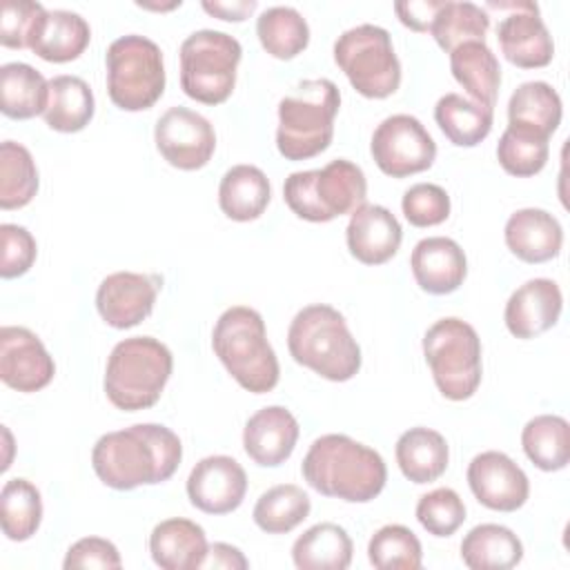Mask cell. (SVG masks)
Instances as JSON below:
<instances>
[{"label":"cell","mask_w":570,"mask_h":570,"mask_svg":"<svg viewBox=\"0 0 570 570\" xmlns=\"http://www.w3.org/2000/svg\"><path fill=\"white\" fill-rule=\"evenodd\" d=\"M401 238V223L383 205L363 203L350 214V223L345 229L347 249L363 265L387 263L399 252Z\"/></svg>","instance_id":"ffe728a7"},{"label":"cell","mask_w":570,"mask_h":570,"mask_svg":"<svg viewBox=\"0 0 570 570\" xmlns=\"http://www.w3.org/2000/svg\"><path fill=\"white\" fill-rule=\"evenodd\" d=\"M160 285L163 278L158 274L114 272L96 289V309L116 330L134 327L151 314Z\"/></svg>","instance_id":"9a60e30c"},{"label":"cell","mask_w":570,"mask_h":570,"mask_svg":"<svg viewBox=\"0 0 570 570\" xmlns=\"http://www.w3.org/2000/svg\"><path fill=\"white\" fill-rule=\"evenodd\" d=\"M89 22L69 9H47L29 40V49L47 62L76 60L89 45Z\"/></svg>","instance_id":"d4e9b609"},{"label":"cell","mask_w":570,"mask_h":570,"mask_svg":"<svg viewBox=\"0 0 570 570\" xmlns=\"http://www.w3.org/2000/svg\"><path fill=\"white\" fill-rule=\"evenodd\" d=\"M416 519L432 537H450L465 521L463 499L452 488H436L419 499Z\"/></svg>","instance_id":"7bdbcfd3"},{"label":"cell","mask_w":570,"mask_h":570,"mask_svg":"<svg viewBox=\"0 0 570 570\" xmlns=\"http://www.w3.org/2000/svg\"><path fill=\"white\" fill-rule=\"evenodd\" d=\"M521 445L539 470H563L570 461V425L559 414H539L523 425Z\"/></svg>","instance_id":"e575fe53"},{"label":"cell","mask_w":570,"mask_h":570,"mask_svg":"<svg viewBox=\"0 0 570 570\" xmlns=\"http://www.w3.org/2000/svg\"><path fill=\"white\" fill-rule=\"evenodd\" d=\"M49 80L27 62H4L0 67V109L4 116L27 120L45 114Z\"/></svg>","instance_id":"d6a6232c"},{"label":"cell","mask_w":570,"mask_h":570,"mask_svg":"<svg viewBox=\"0 0 570 570\" xmlns=\"http://www.w3.org/2000/svg\"><path fill=\"white\" fill-rule=\"evenodd\" d=\"M367 559L376 570H419L423 563V548L410 528L387 523L372 534Z\"/></svg>","instance_id":"60d3db41"},{"label":"cell","mask_w":570,"mask_h":570,"mask_svg":"<svg viewBox=\"0 0 570 570\" xmlns=\"http://www.w3.org/2000/svg\"><path fill=\"white\" fill-rule=\"evenodd\" d=\"M490 29V16L474 2L465 0H445L436 11L430 33L443 51H454L463 42H485V33Z\"/></svg>","instance_id":"8d00e7d4"},{"label":"cell","mask_w":570,"mask_h":570,"mask_svg":"<svg viewBox=\"0 0 570 570\" xmlns=\"http://www.w3.org/2000/svg\"><path fill=\"white\" fill-rule=\"evenodd\" d=\"M42 521V499L27 479H9L0 490V523L11 541L31 539Z\"/></svg>","instance_id":"f35d334b"},{"label":"cell","mask_w":570,"mask_h":570,"mask_svg":"<svg viewBox=\"0 0 570 570\" xmlns=\"http://www.w3.org/2000/svg\"><path fill=\"white\" fill-rule=\"evenodd\" d=\"M423 356L439 392L450 401L470 399L481 383V338L476 330L445 316L432 323L423 336Z\"/></svg>","instance_id":"ba28073f"},{"label":"cell","mask_w":570,"mask_h":570,"mask_svg":"<svg viewBox=\"0 0 570 570\" xmlns=\"http://www.w3.org/2000/svg\"><path fill=\"white\" fill-rule=\"evenodd\" d=\"M561 307L563 294L552 278H530L510 294L503 321L512 336L534 338L559 321Z\"/></svg>","instance_id":"d6986e66"},{"label":"cell","mask_w":570,"mask_h":570,"mask_svg":"<svg viewBox=\"0 0 570 570\" xmlns=\"http://www.w3.org/2000/svg\"><path fill=\"white\" fill-rule=\"evenodd\" d=\"M434 120L452 145L474 147L490 134L494 109L468 100L461 94H445L434 105Z\"/></svg>","instance_id":"836d02e7"},{"label":"cell","mask_w":570,"mask_h":570,"mask_svg":"<svg viewBox=\"0 0 570 570\" xmlns=\"http://www.w3.org/2000/svg\"><path fill=\"white\" fill-rule=\"evenodd\" d=\"M503 238L508 249L523 263H546L559 256L563 229L559 220L539 207H523L510 214Z\"/></svg>","instance_id":"603a6c76"},{"label":"cell","mask_w":570,"mask_h":570,"mask_svg":"<svg viewBox=\"0 0 570 570\" xmlns=\"http://www.w3.org/2000/svg\"><path fill=\"white\" fill-rule=\"evenodd\" d=\"M445 0H407V2H396L394 11L399 20L414 29V31H428L436 11L443 7Z\"/></svg>","instance_id":"c3c4849f"},{"label":"cell","mask_w":570,"mask_h":570,"mask_svg":"<svg viewBox=\"0 0 570 570\" xmlns=\"http://www.w3.org/2000/svg\"><path fill=\"white\" fill-rule=\"evenodd\" d=\"M312 501L303 488L281 483L263 492L254 505V523L267 534H287L307 519Z\"/></svg>","instance_id":"74e56055"},{"label":"cell","mask_w":570,"mask_h":570,"mask_svg":"<svg viewBox=\"0 0 570 570\" xmlns=\"http://www.w3.org/2000/svg\"><path fill=\"white\" fill-rule=\"evenodd\" d=\"M38 191V169L31 151L13 140L0 145V207L18 209Z\"/></svg>","instance_id":"ab89813d"},{"label":"cell","mask_w":570,"mask_h":570,"mask_svg":"<svg viewBox=\"0 0 570 570\" xmlns=\"http://www.w3.org/2000/svg\"><path fill=\"white\" fill-rule=\"evenodd\" d=\"M352 539L338 523H316L292 546V561L298 570H345L352 563Z\"/></svg>","instance_id":"f546056e"},{"label":"cell","mask_w":570,"mask_h":570,"mask_svg":"<svg viewBox=\"0 0 570 570\" xmlns=\"http://www.w3.org/2000/svg\"><path fill=\"white\" fill-rule=\"evenodd\" d=\"M450 71L474 102L494 109L501 87V67L485 42H463L450 51Z\"/></svg>","instance_id":"83f0119b"},{"label":"cell","mask_w":570,"mask_h":570,"mask_svg":"<svg viewBox=\"0 0 570 570\" xmlns=\"http://www.w3.org/2000/svg\"><path fill=\"white\" fill-rule=\"evenodd\" d=\"M341 91L330 78L301 80L278 102L276 147L287 160H307L325 151L334 138Z\"/></svg>","instance_id":"5b68a950"},{"label":"cell","mask_w":570,"mask_h":570,"mask_svg":"<svg viewBox=\"0 0 570 570\" xmlns=\"http://www.w3.org/2000/svg\"><path fill=\"white\" fill-rule=\"evenodd\" d=\"M292 358L327 381H350L361 370V347L345 316L327 303L296 312L287 330Z\"/></svg>","instance_id":"3957f363"},{"label":"cell","mask_w":570,"mask_h":570,"mask_svg":"<svg viewBox=\"0 0 570 570\" xmlns=\"http://www.w3.org/2000/svg\"><path fill=\"white\" fill-rule=\"evenodd\" d=\"M183 459L176 432L158 423H136L102 434L91 450L96 476L114 490L163 483L174 476Z\"/></svg>","instance_id":"6da1fadb"},{"label":"cell","mask_w":570,"mask_h":570,"mask_svg":"<svg viewBox=\"0 0 570 570\" xmlns=\"http://www.w3.org/2000/svg\"><path fill=\"white\" fill-rule=\"evenodd\" d=\"M256 36L269 56L292 60L307 47L309 27L298 9L276 4L256 18Z\"/></svg>","instance_id":"d590c367"},{"label":"cell","mask_w":570,"mask_h":570,"mask_svg":"<svg viewBox=\"0 0 570 570\" xmlns=\"http://www.w3.org/2000/svg\"><path fill=\"white\" fill-rule=\"evenodd\" d=\"M247 492L243 465L227 454L200 459L187 476V497L194 508L207 514L234 512Z\"/></svg>","instance_id":"e0dca14e"},{"label":"cell","mask_w":570,"mask_h":570,"mask_svg":"<svg viewBox=\"0 0 570 570\" xmlns=\"http://www.w3.org/2000/svg\"><path fill=\"white\" fill-rule=\"evenodd\" d=\"M334 62L365 98H387L401 85V62L387 29L363 22L343 31L334 42Z\"/></svg>","instance_id":"8fae6325"},{"label":"cell","mask_w":570,"mask_h":570,"mask_svg":"<svg viewBox=\"0 0 570 570\" xmlns=\"http://www.w3.org/2000/svg\"><path fill=\"white\" fill-rule=\"evenodd\" d=\"M298 441V421L283 405H267L254 412L243 430V448L247 456L263 468L285 463Z\"/></svg>","instance_id":"44dd1931"},{"label":"cell","mask_w":570,"mask_h":570,"mask_svg":"<svg viewBox=\"0 0 570 570\" xmlns=\"http://www.w3.org/2000/svg\"><path fill=\"white\" fill-rule=\"evenodd\" d=\"M488 9L508 11L497 27V40L508 62L521 69L546 67L554 58V42L539 16V7L530 0L488 2Z\"/></svg>","instance_id":"4fadbf2b"},{"label":"cell","mask_w":570,"mask_h":570,"mask_svg":"<svg viewBox=\"0 0 570 570\" xmlns=\"http://www.w3.org/2000/svg\"><path fill=\"white\" fill-rule=\"evenodd\" d=\"M410 267L423 292L441 296L461 287L468 274V258L456 240L448 236H428L414 245Z\"/></svg>","instance_id":"7402d4cb"},{"label":"cell","mask_w":570,"mask_h":570,"mask_svg":"<svg viewBox=\"0 0 570 570\" xmlns=\"http://www.w3.org/2000/svg\"><path fill=\"white\" fill-rule=\"evenodd\" d=\"M65 570L71 568H114L118 570L122 566L118 548L102 539V537H82L78 539L69 550L62 561Z\"/></svg>","instance_id":"7dc6e473"},{"label":"cell","mask_w":570,"mask_h":570,"mask_svg":"<svg viewBox=\"0 0 570 570\" xmlns=\"http://www.w3.org/2000/svg\"><path fill=\"white\" fill-rule=\"evenodd\" d=\"M563 116L561 96L543 80L521 82L508 100V125L550 138Z\"/></svg>","instance_id":"f1b7e54d"},{"label":"cell","mask_w":570,"mask_h":570,"mask_svg":"<svg viewBox=\"0 0 570 570\" xmlns=\"http://www.w3.org/2000/svg\"><path fill=\"white\" fill-rule=\"evenodd\" d=\"M203 568H214V570H245L249 568V561L243 557V552L229 543H214L207 550V557L203 561Z\"/></svg>","instance_id":"681fc988"},{"label":"cell","mask_w":570,"mask_h":570,"mask_svg":"<svg viewBox=\"0 0 570 570\" xmlns=\"http://www.w3.org/2000/svg\"><path fill=\"white\" fill-rule=\"evenodd\" d=\"M107 91L116 107L142 111L165 91V62L160 47L138 33L116 38L105 53Z\"/></svg>","instance_id":"9c48e42d"},{"label":"cell","mask_w":570,"mask_h":570,"mask_svg":"<svg viewBox=\"0 0 570 570\" xmlns=\"http://www.w3.org/2000/svg\"><path fill=\"white\" fill-rule=\"evenodd\" d=\"M56 363L45 343L27 327L4 325L0 330V379L18 392H38L51 383Z\"/></svg>","instance_id":"ac0fdd59"},{"label":"cell","mask_w":570,"mask_h":570,"mask_svg":"<svg viewBox=\"0 0 570 570\" xmlns=\"http://www.w3.org/2000/svg\"><path fill=\"white\" fill-rule=\"evenodd\" d=\"M303 479L323 497L347 503H367L381 494L387 481L383 456L347 434L318 436L303 463Z\"/></svg>","instance_id":"7a4b0ae2"},{"label":"cell","mask_w":570,"mask_h":570,"mask_svg":"<svg viewBox=\"0 0 570 570\" xmlns=\"http://www.w3.org/2000/svg\"><path fill=\"white\" fill-rule=\"evenodd\" d=\"M376 167L392 176L403 178L432 167L436 158V142L410 114H394L379 122L370 142Z\"/></svg>","instance_id":"7c38bea8"},{"label":"cell","mask_w":570,"mask_h":570,"mask_svg":"<svg viewBox=\"0 0 570 570\" xmlns=\"http://www.w3.org/2000/svg\"><path fill=\"white\" fill-rule=\"evenodd\" d=\"M468 485L474 499L497 512H514L530 497L525 472L499 450L476 454L468 465Z\"/></svg>","instance_id":"2e32d148"},{"label":"cell","mask_w":570,"mask_h":570,"mask_svg":"<svg viewBox=\"0 0 570 570\" xmlns=\"http://www.w3.org/2000/svg\"><path fill=\"white\" fill-rule=\"evenodd\" d=\"M203 9L220 20H234L240 22L245 20L254 9H256V0H234V2H225V0H203Z\"/></svg>","instance_id":"f907efd6"},{"label":"cell","mask_w":570,"mask_h":570,"mask_svg":"<svg viewBox=\"0 0 570 570\" xmlns=\"http://www.w3.org/2000/svg\"><path fill=\"white\" fill-rule=\"evenodd\" d=\"M174 370V356L154 336H131L114 345L105 367V394L125 412L151 407Z\"/></svg>","instance_id":"8992f818"},{"label":"cell","mask_w":570,"mask_h":570,"mask_svg":"<svg viewBox=\"0 0 570 570\" xmlns=\"http://www.w3.org/2000/svg\"><path fill=\"white\" fill-rule=\"evenodd\" d=\"M212 347L232 379L254 394L276 387L281 367L267 341L263 316L247 305L227 307L212 332Z\"/></svg>","instance_id":"277c9868"},{"label":"cell","mask_w":570,"mask_h":570,"mask_svg":"<svg viewBox=\"0 0 570 570\" xmlns=\"http://www.w3.org/2000/svg\"><path fill=\"white\" fill-rule=\"evenodd\" d=\"M154 140L160 156L176 169L194 171L209 163L216 149L212 122L194 109L169 107L154 127Z\"/></svg>","instance_id":"5bb4252c"},{"label":"cell","mask_w":570,"mask_h":570,"mask_svg":"<svg viewBox=\"0 0 570 570\" xmlns=\"http://www.w3.org/2000/svg\"><path fill=\"white\" fill-rule=\"evenodd\" d=\"M96 111L91 87L80 76H53L49 80V100L42 114L53 131L73 134L89 125Z\"/></svg>","instance_id":"1f68e13d"},{"label":"cell","mask_w":570,"mask_h":570,"mask_svg":"<svg viewBox=\"0 0 570 570\" xmlns=\"http://www.w3.org/2000/svg\"><path fill=\"white\" fill-rule=\"evenodd\" d=\"M401 209L407 223L414 227L441 225L450 216V196L441 185L416 183L405 189Z\"/></svg>","instance_id":"ee69618b"},{"label":"cell","mask_w":570,"mask_h":570,"mask_svg":"<svg viewBox=\"0 0 570 570\" xmlns=\"http://www.w3.org/2000/svg\"><path fill=\"white\" fill-rule=\"evenodd\" d=\"M240 42L216 29H198L180 45V87L203 105L225 102L236 85Z\"/></svg>","instance_id":"30bf717a"},{"label":"cell","mask_w":570,"mask_h":570,"mask_svg":"<svg viewBox=\"0 0 570 570\" xmlns=\"http://www.w3.org/2000/svg\"><path fill=\"white\" fill-rule=\"evenodd\" d=\"M207 550L205 530L183 517L160 521L149 534L151 559L163 570H198Z\"/></svg>","instance_id":"cb8c5ba5"},{"label":"cell","mask_w":570,"mask_h":570,"mask_svg":"<svg viewBox=\"0 0 570 570\" xmlns=\"http://www.w3.org/2000/svg\"><path fill=\"white\" fill-rule=\"evenodd\" d=\"M394 454L403 476L412 483L436 481L445 472L450 461L445 436L423 425L405 430L396 441Z\"/></svg>","instance_id":"484cf974"},{"label":"cell","mask_w":570,"mask_h":570,"mask_svg":"<svg viewBox=\"0 0 570 570\" xmlns=\"http://www.w3.org/2000/svg\"><path fill=\"white\" fill-rule=\"evenodd\" d=\"M45 11L33 0H4L0 7V42L11 49L29 47L36 22Z\"/></svg>","instance_id":"f6af8a7d"},{"label":"cell","mask_w":570,"mask_h":570,"mask_svg":"<svg viewBox=\"0 0 570 570\" xmlns=\"http://www.w3.org/2000/svg\"><path fill=\"white\" fill-rule=\"evenodd\" d=\"M550 156V138L525 131L519 127H505V131L499 138L497 145V158L499 165L519 178L539 174Z\"/></svg>","instance_id":"b9f144b4"},{"label":"cell","mask_w":570,"mask_h":570,"mask_svg":"<svg viewBox=\"0 0 570 570\" xmlns=\"http://www.w3.org/2000/svg\"><path fill=\"white\" fill-rule=\"evenodd\" d=\"M0 276L2 278H16L31 269L38 247L31 232L22 225L2 223L0 225Z\"/></svg>","instance_id":"bcb514c9"},{"label":"cell","mask_w":570,"mask_h":570,"mask_svg":"<svg viewBox=\"0 0 570 570\" xmlns=\"http://www.w3.org/2000/svg\"><path fill=\"white\" fill-rule=\"evenodd\" d=\"M283 196L298 218L327 223L336 216L352 214L365 203L367 180L356 163L336 158L321 169L292 171L285 178Z\"/></svg>","instance_id":"52a82bcc"},{"label":"cell","mask_w":570,"mask_h":570,"mask_svg":"<svg viewBox=\"0 0 570 570\" xmlns=\"http://www.w3.org/2000/svg\"><path fill=\"white\" fill-rule=\"evenodd\" d=\"M461 559L470 570H510L523 559L521 539L505 525H474L461 541Z\"/></svg>","instance_id":"4dcf8cb0"},{"label":"cell","mask_w":570,"mask_h":570,"mask_svg":"<svg viewBox=\"0 0 570 570\" xmlns=\"http://www.w3.org/2000/svg\"><path fill=\"white\" fill-rule=\"evenodd\" d=\"M269 198V180L256 165H234L220 178L218 205L232 220H256L267 209Z\"/></svg>","instance_id":"4316f807"}]
</instances>
